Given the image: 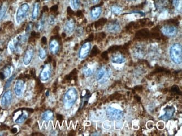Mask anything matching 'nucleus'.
<instances>
[{"instance_id":"nucleus-23","label":"nucleus","mask_w":182,"mask_h":136,"mask_svg":"<svg viewBox=\"0 0 182 136\" xmlns=\"http://www.w3.org/2000/svg\"><path fill=\"white\" fill-rule=\"evenodd\" d=\"M7 9V6L6 4H3L0 7V21L2 20L5 15L6 14Z\"/></svg>"},{"instance_id":"nucleus-15","label":"nucleus","mask_w":182,"mask_h":136,"mask_svg":"<svg viewBox=\"0 0 182 136\" xmlns=\"http://www.w3.org/2000/svg\"><path fill=\"white\" fill-rule=\"evenodd\" d=\"M75 23L73 20L71 19L70 20L68 21L65 24V31L68 34H71L74 32L75 30Z\"/></svg>"},{"instance_id":"nucleus-5","label":"nucleus","mask_w":182,"mask_h":136,"mask_svg":"<svg viewBox=\"0 0 182 136\" xmlns=\"http://www.w3.org/2000/svg\"><path fill=\"white\" fill-rule=\"evenodd\" d=\"M162 32L169 37L176 36L178 33V29L176 26L171 25H165L162 27Z\"/></svg>"},{"instance_id":"nucleus-39","label":"nucleus","mask_w":182,"mask_h":136,"mask_svg":"<svg viewBox=\"0 0 182 136\" xmlns=\"http://www.w3.org/2000/svg\"><path fill=\"white\" fill-rule=\"evenodd\" d=\"M106 53H107L106 52H103V54L102 55V57L104 58V59H106V58H108V54Z\"/></svg>"},{"instance_id":"nucleus-10","label":"nucleus","mask_w":182,"mask_h":136,"mask_svg":"<svg viewBox=\"0 0 182 136\" xmlns=\"http://www.w3.org/2000/svg\"><path fill=\"white\" fill-rule=\"evenodd\" d=\"M164 110L165 111L164 114L159 118L160 119H162V121L169 120L173 116L176 112L175 108L171 106H167V107L165 108Z\"/></svg>"},{"instance_id":"nucleus-40","label":"nucleus","mask_w":182,"mask_h":136,"mask_svg":"<svg viewBox=\"0 0 182 136\" xmlns=\"http://www.w3.org/2000/svg\"><path fill=\"white\" fill-rule=\"evenodd\" d=\"M173 4L174 6L176 7H177L178 6V3H179V0H173Z\"/></svg>"},{"instance_id":"nucleus-36","label":"nucleus","mask_w":182,"mask_h":136,"mask_svg":"<svg viewBox=\"0 0 182 136\" xmlns=\"http://www.w3.org/2000/svg\"><path fill=\"white\" fill-rule=\"evenodd\" d=\"M41 42L42 44H43V45H46L47 43V38H46L45 36H43V38H41Z\"/></svg>"},{"instance_id":"nucleus-32","label":"nucleus","mask_w":182,"mask_h":136,"mask_svg":"<svg viewBox=\"0 0 182 136\" xmlns=\"http://www.w3.org/2000/svg\"><path fill=\"white\" fill-rule=\"evenodd\" d=\"M32 27H33V23H32V22H30V23H28V25H27V27H26V32H27V34L30 32V31H32Z\"/></svg>"},{"instance_id":"nucleus-38","label":"nucleus","mask_w":182,"mask_h":136,"mask_svg":"<svg viewBox=\"0 0 182 136\" xmlns=\"http://www.w3.org/2000/svg\"><path fill=\"white\" fill-rule=\"evenodd\" d=\"M147 126L148 128H149L150 126H151V127H151V129H152V128L154 127V124H153V122H149V123H147Z\"/></svg>"},{"instance_id":"nucleus-19","label":"nucleus","mask_w":182,"mask_h":136,"mask_svg":"<svg viewBox=\"0 0 182 136\" xmlns=\"http://www.w3.org/2000/svg\"><path fill=\"white\" fill-rule=\"evenodd\" d=\"M102 10L100 7H95L91 10V16L93 19H97L99 18L102 14Z\"/></svg>"},{"instance_id":"nucleus-2","label":"nucleus","mask_w":182,"mask_h":136,"mask_svg":"<svg viewBox=\"0 0 182 136\" xmlns=\"http://www.w3.org/2000/svg\"><path fill=\"white\" fill-rule=\"evenodd\" d=\"M78 97L76 89L74 88H71L65 93L63 103L65 107L67 108L71 107L76 102Z\"/></svg>"},{"instance_id":"nucleus-25","label":"nucleus","mask_w":182,"mask_h":136,"mask_svg":"<svg viewBox=\"0 0 182 136\" xmlns=\"http://www.w3.org/2000/svg\"><path fill=\"white\" fill-rule=\"evenodd\" d=\"M38 56L41 60H44L47 57V52L46 50L40 48L39 50Z\"/></svg>"},{"instance_id":"nucleus-7","label":"nucleus","mask_w":182,"mask_h":136,"mask_svg":"<svg viewBox=\"0 0 182 136\" xmlns=\"http://www.w3.org/2000/svg\"><path fill=\"white\" fill-rule=\"evenodd\" d=\"M91 45L90 43L87 42L82 45L79 52V57L81 59L85 58L88 55L91 50Z\"/></svg>"},{"instance_id":"nucleus-22","label":"nucleus","mask_w":182,"mask_h":136,"mask_svg":"<svg viewBox=\"0 0 182 136\" xmlns=\"http://www.w3.org/2000/svg\"><path fill=\"white\" fill-rule=\"evenodd\" d=\"M28 116V114L27 113V112H23L21 114V115H20V117H19L17 119H16L15 122L16 123H21L24 122L27 119Z\"/></svg>"},{"instance_id":"nucleus-41","label":"nucleus","mask_w":182,"mask_h":136,"mask_svg":"<svg viewBox=\"0 0 182 136\" xmlns=\"http://www.w3.org/2000/svg\"><path fill=\"white\" fill-rule=\"evenodd\" d=\"M57 119H58L59 121H62L63 120V117L61 115H57Z\"/></svg>"},{"instance_id":"nucleus-1","label":"nucleus","mask_w":182,"mask_h":136,"mask_svg":"<svg viewBox=\"0 0 182 136\" xmlns=\"http://www.w3.org/2000/svg\"><path fill=\"white\" fill-rule=\"evenodd\" d=\"M171 59L175 64H180L182 61V45L179 43L173 44L170 49Z\"/></svg>"},{"instance_id":"nucleus-4","label":"nucleus","mask_w":182,"mask_h":136,"mask_svg":"<svg viewBox=\"0 0 182 136\" xmlns=\"http://www.w3.org/2000/svg\"><path fill=\"white\" fill-rule=\"evenodd\" d=\"M106 114L109 118L112 120H120L124 116L122 111L111 107L107 108Z\"/></svg>"},{"instance_id":"nucleus-14","label":"nucleus","mask_w":182,"mask_h":136,"mask_svg":"<svg viewBox=\"0 0 182 136\" xmlns=\"http://www.w3.org/2000/svg\"><path fill=\"white\" fill-rule=\"evenodd\" d=\"M107 30L111 33H117L120 30V25L117 22H112L107 25Z\"/></svg>"},{"instance_id":"nucleus-12","label":"nucleus","mask_w":182,"mask_h":136,"mask_svg":"<svg viewBox=\"0 0 182 136\" xmlns=\"http://www.w3.org/2000/svg\"><path fill=\"white\" fill-rule=\"evenodd\" d=\"M24 84H25V82L23 80L19 79L16 81L15 87H14V91H15V94L16 96H20L22 94L24 88Z\"/></svg>"},{"instance_id":"nucleus-33","label":"nucleus","mask_w":182,"mask_h":136,"mask_svg":"<svg viewBox=\"0 0 182 136\" xmlns=\"http://www.w3.org/2000/svg\"><path fill=\"white\" fill-rule=\"evenodd\" d=\"M171 92H173V93H179V87H178V86H176V85H174L173 87H172V88H171Z\"/></svg>"},{"instance_id":"nucleus-34","label":"nucleus","mask_w":182,"mask_h":136,"mask_svg":"<svg viewBox=\"0 0 182 136\" xmlns=\"http://www.w3.org/2000/svg\"><path fill=\"white\" fill-rule=\"evenodd\" d=\"M157 126H158V128H159V130H162L165 127L164 123L162 121H160V122L158 123Z\"/></svg>"},{"instance_id":"nucleus-21","label":"nucleus","mask_w":182,"mask_h":136,"mask_svg":"<svg viewBox=\"0 0 182 136\" xmlns=\"http://www.w3.org/2000/svg\"><path fill=\"white\" fill-rule=\"evenodd\" d=\"M83 73L86 77H90L94 73V70L89 67H85L83 69Z\"/></svg>"},{"instance_id":"nucleus-17","label":"nucleus","mask_w":182,"mask_h":136,"mask_svg":"<svg viewBox=\"0 0 182 136\" xmlns=\"http://www.w3.org/2000/svg\"><path fill=\"white\" fill-rule=\"evenodd\" d=\"M40 9V1L39 0H37L35 1V3L33 6V10L32 12V19L35 20L38 18L39 14V11Z\"/></svg>"},{"instance_id":"nucleus-11","label":"nucleus","mask_w":182,"mask_h":136,"mask_svg":"<svg viewBox=\"0 0 182 136\" xmlns=\"http://www.w3.org/2000/svg\"><path fill=\"white\" fill-rule=\"evenodd\" d=\"M108 72L106 70L105 68H101L98 70L96 74V79L98 81H100L101 83H104L106 81V79L108 78Z\"/></svg>"},{"instance_id":"nucleus-31","label":"nucleus","mask_w":182,"mask_h":136,"mask_svg":"<svg viewBox=\"0 0 182 136\" xmlns=\"http://www.w3.org/2000/svg\"><path fill=\"white\" fill-rule=\"evenodd\" d=\"M55 23V18L53 16H50L48 18V23L50 25H53Z\"/></svg>"},{"instance_id":"nucleus-46","label":"nucleus","mask_w":182,"mask_h":136,"mask_svg":"<svg viewBox=\"0 0 182 136\" xmlns=\"http://www.w3.org/2000/svg\"><path fill=\"white\" fill-rule=\"evenodd\" d=\"M45 1H48V0H45Z\"/></svg>"},{"instance_id":"nucleus-35","label":"nucleus","mask_w":182,"mask_h":136,"mask_svg":"<svg viewBox=\"0 0 182 136\" xmlns=\"http://www.w3.org/2000/svg\"><path fill=\"white\" fill-rule=\"evenodd\" d=\"M9 49L11 51V52H15V47L14 46V43H9Z\"/></svg>"},{"instance_id":"nucleus-24","label":"nucleus","mask_w":182,"mask_h":136,"mask_svg":"<svg viewBox=\"0 0 182 136\" xmlns=\"http://www.w3.org/2000/svg\"><path fill=\"white\" fill-rule=\"evenodd\" d=\"M70 5L74 10H77L80 6V0H70Z\"/></svg>"},{"instance_id":"nucleus-45","label":"nucleus","mask_w":182,"mask_h":136,"mask_svg":"<svg viewBox=\"0 0 182 136\" xmlns=\"http://www.w3.org/2000/svg\"><path fill=\"white\" fill-rule=\"evenodd\" d=\"M2 60V56L1 55H0V63L1 62Z\"/></svg>"},{"instance_id":"nucleus-43","label":"nucleus","mask_w":182,"mask_h":136,"mask_svg":"<svg viewBox=\"0 0 182 136\" xmlns=\"http://www.w3.org/2000/svg\"><path fill=\"white\" fill-rule=\"evenodd\" d=\"M16 132H17V128H13V129H12L11 130V132L12 133H16Z\"/></svg>"},{"instance_id":"nucleus-29","label":"nucleus","mask_w":182,"mask_h":136,"mask_svg":"<svg viewBox=\"0 0 182 136\" xmlns=\"http://www.w3.org/2000/svg\"><path fill=\"white\" fill-rule=\"evenodd\" d=\"M15 77V74H14V75H12L7 80V81H6V84H5V89H7V88H9V87H10L11 83L13 81V80H14V79Z\"/></svg>"},{"instance_id":"nucleus-16","label":"nucleus","mask_w":182,"mask_h":136,"mask_svg":"<svg viewBox=\"0 0 182 136\" xmlns=\"http://www.w3.org/2000/svg\"><path fill=\"white\" fill-rule=\"evenodd\" d=\"M59 49V44L57 40H52L50 43V50L53 54H56L58 52Z\"/></svg>"},{"instance_id":"nucleus-3","label":"nucleus","mask_w":182,"mask_h":136,"mask_svg":"<svg viewBox=\"0 0 182 136\" xmlns=\"http://www.w3.org/2000/svg\"><path fill=\"white\" fill-rule=\"evenodd\" d=\"M29 10V6L28 3H23L18 9L16 16V20L18 23H20L27 15L28 12Z\"/></svg>"},{"instance_id":"nucleus-44","label":"nucleus","mask_w":182,"mask_h":136,"mask_svg":"<svg viewBox=\"0 0 182 136\" xmlns=\"http://www.w3.org/2000/svg\"><path fill=\"white\" fill-rule=\"evenodd\" d=\"M91 2L93 3H97L98 2L99 0H91Z\"/></svg>"},{"instance_id":"nucleus-20","label":"nucleus","mask_w":182,"mask_h":136,"mask_svg":"<svg viewBox=\"0 0 182 136\" xmlns=\"http://www.w3.org/2000/svg\"><path fill=\"white\" fill-rule=\"evenodd\" d=\"M53 116L54 114L53 112L50 110H47L42 115V119L44 121H50L53 118Z\"/></svg>"},{"instance_id":"nucleus-28","label":"nucleus","mask_w":182,"mask_h":136,"mask_svg":"<svg viewBox=\"0 0 182 136\" xmlns=\"http://www.w3.org/2000/svg\"><path fill=\"white\" fill-rule=\"evenodd\" d=\"M44 20H41L39 22H38V23H37V30L38 31H41L43 28H44Z\"/></svg>"},{"instance_id":"nucleus-27","label":"nucleus","mask_w":182,"mask_h":136,"mask_svg":"<svg viewBox=\"0 0 182 136\" xmlns=\"http://www.w3.org/2000/svg\"><path fill=\"white\" fill-rule=\"evenodd\" d=\"M106 19H100L99 21H98L97 23H95V27L96 28H98V27H99L100 26H103L104 25L105 23H106Z\"/></svg>"},{"instance_id":"nucleus-18","label":"nucleus","mask_w":182,"mask_h":136,"mask_svg":"<svg viewBox=\"0 0 182 136\" xmlns=\"http://www.w3.org/2000/svg\"><path fill=\"white\" fill-rule=\"evenodd\" d=\"M11 67L10 66H7L3 68L2 72H0V79H3L9 77L10 75H11Z\"/></svg>"},{"instance_id":"nucleus-6","label":"nucleus","mask_w":182,"mask_h":136,"mask_svg":"<svg viewBox=\"0 0 182 136\" xmlns=\"http://www.w3.org/2000/svg\"><path fill=\"white\" fill-rule=\"evenodd\" d=\"M12 99V93L11 90H7L3 94V96L1 100V105L2 107L6 108L11 104Z\"/></svg>"},{"instance_id":"nucleus-37","label":"nucleus","mask_w":182,"mask_h":136,"mask_svg":"<svg viewBox=\"0 0 182 136\" xmlns=\"http://www.w3.org/2000/svg\"><path fill=\"white\" fill-rule=\"evenodd\" d=\"M57 9H58V6L57 5H54L50 8V11L52 12H56L57 11Z\"/></svg>"},{"instance_id":"nucleus-42","label":"nucleus","mask_w":182,"mask_h":136,"mask_svg":"<svg viewBox=\"0 0 182 136\" xmlns=\"http://www.w3.org/2000/svg\"><path fill=\"white\" fill-rule=\"evenodd\" d=\"M48 11V7L47 6H44L43 8V11L45 12H47Z\"/></svg>"},{"instance_id":"nucleus-9","label":"nucleus","mask_w":182,"mask_h":136,"mask_svg":"<svg viewBox=\"0 0 182 136\" xmlns=\"http://www.w3.org/2000/svg\"><path fill=\"white\" fill-rule=\"evenodd\" d=\"M34 55V50L32 47H29L26 50L23 58V61L24 65H28L32 60Z\"/></svg>"},{"instance_id":"nucleus-26","label":"nucleus","mask_w":182,"mask_h":136,"mask_svg":"<svg viewBox=\"0 0 182 136\" xmlns=\"http://www.w3.org/2000/svg\"><path fill=\"white\" fill-rule=\"evenodd\" d=\"M112 12L115 14H120L122 11V9L119 6H113L111 7Z\"/></svg>"},{"instance_id":"nucleus-30","label":"nucleus","mask_w":182,"mask_h":136,"mask_svg":"<svg viewBox=\"0 0 182 136\" xmlns=\"http://www.w3.org/2000/svg\"><path fill=\"white\" fill-rule=\"evenodd\" d=\"M99 52V50L98 49V47L97 46H95V47H93V49L92 50V51H91V56H95V55H97L98 54V52Z\"/></svg>"},{"instance_id":"nucleus-8","label":"nucleus","mask_w":182,"mask_h":136,"mask_svg":"<svg viewBox=\"0 0 182 136\" xmlns=\"http://www.w3.org/2000/svg\"><path fill=\"white\" fill-rule=\"evenodd\" d=\"M51 75V67L50 64H46L43 69L41 70L40 74V78L42 81H46L48 80L50 78Z\"/></svg>"},{"instance_id":"nucleus-13","label":"nucleus","mask_w":182,"mask_h":136,"mask_svg":"<svg viewBox=\"0 0 182 136\" xmlns=\"http://www.w3.org/2000/svg\"><path fill=\"white\" fill-rule=\"evenodd\" d=\"M111 60L114 64H123L126 61V58L120 53H115L112 55Z\"/></svg>"}]
</instances>
